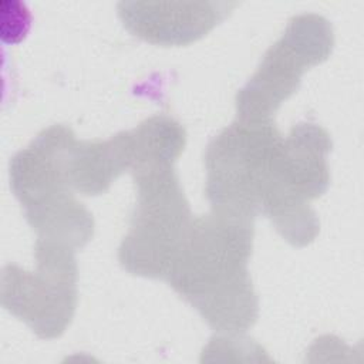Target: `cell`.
<instances>
[{
  "label": "cell",
  "mask_w": 364,
  "mask_h": 364,
  "mask_svg": "<svg viewBox=\"0 0 364 364\" xmlns=\"http://www.w3.org/2000/svg\"><path fill=\"white\" fill-rule=\"evenodd\" d=\"M252 219L223 210L196 219L165 279L219 331H245L257 316L247 273Z\"/></svg>",
  "instance_id": "cell-1"
},
{
  "label": "cell",
  "mask_w": 364,
  "mask_h": 364,
  "mask_svg": "<svg viewBox=\"0 0 364 364\" xmlns=\"http://www.w3.org/2000/svg\"><path fill=\"white\" fill-rule=\"evenodd\" d=\"M74 134L61 125L44 129L10 162V186L40 242L74 250L92 235L91 215L71 192L68 162Z\"/></svg>",
  "instance_id": "cell-2"
},
{
  "label": "cell",
  "mask_w": 364,
  "mask_h": 364,
  "mask_svg": "<svg viewBox=\"0 0 364 364\" xmlns=\"http://www.w3.org/2000/svg\"><path fill=\"white\" fill-rule=\"evenodd\" d=\"M132 171L138 203L119 262L134 274L165 277L192 228L191 210L172 164H144Z\"/></svg>",
  "instance_id": "cell-3"
},
{
  "label": "cell",
  "mask_w": 364,
  "mask_h": 364,
  "mask_svg": "<svg viewBox=\"0 0 364 364\" xmlns=\"http://www.w3.org/2000/svg\"><path fill=\"white\" fill-rule=\"evenodd\" d=\"M327 134L313 124H300L282 138L264 183L260 212L293 245L313 240L317 220L309 202L328 183Z\"/></svg>",
  "instance_id": "cell-4"
},
{
  "label": "cell",
  "mask_w": 364,
  "mask_h": 364,
  "mask_svg": "<svg viewBox=\"0 0 364 364\" xmlns=\"http://www.w3.org/2000/svg\"><path fill=\"white\" fill-rule=\"evenodd\" d=\"M282 136L272 121H237L208 146L209 200L216 210L253 219Z\"/></svg>",
  "instance_id": "cell-5"
},
{
  "label": "cell",
  "mask_w": 364,
  "mask_h": 364,
  "mask_svg": "<svg viewBox=\"0 0 364 364\" xmlns=\"http://www.w3.org/2000/svg\"><path fill=\"white\" fill-rule=\"evenodd\" d=\"M71 249L36 243L37 269L6 264L1 272V304L38 337L60 336L70 323L77 300V267Z\"/></svg>",
  "instance_id": "cell-6"
},
{
  "label": "cell",
  "mask_w": 364,
  "mask_h": 364,
  "mask_svg": "<svg viewBox=\"0 0 364 364\" xmlns=\"http://www.w3.org/2000/svg\"><path fill=\"white\" fill-rule=\"evenodd\" d=\"M333 46L328 23L313 14L294 17L282 38L266 53L259 70L237 94L242 121H270L272 114L290 97L301 74L324 60Z\"/></svg>",
  "instance_id": "cell-7"
},
{
  "label": "cell",
  "mask_w": 364,
  "mask_h": 364,
  "mask_svg": "<svg viewBox=\"0 0 364 364\" xmlns=\"http://www.w3.org/2000/svg\"><path fill=\"white\" fill-rule=\"evenodd\" d=\"M233 3H119L124 26L152 44L183 46L203 37L233 7Z\"/></svg>",
  "instance_id": "cell-8"
},
{
  "label": "cell",
  "mask_w": 364,
  "mask_h": 364,
  "mask_svg": "<svg viewBox=\"0 0 364 364\" xmlns=\"http://www.w3.org/2000/svg\"><path fill=\"white\" fill-rule=\"evenodd\" d=\"M11 11L6 9L1 3V37L4 43H18L24 38L30 26V13L24 4L18 1H11Z\"/></svg>",
  "instance_id": "cell-9"
}]
</instances>
